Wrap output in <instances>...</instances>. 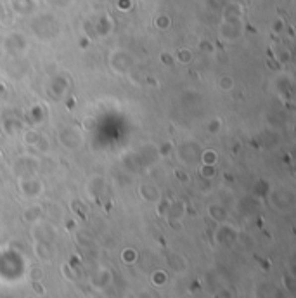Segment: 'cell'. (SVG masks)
Here are the masks:
<instances>
[{"mask_svg":"<svg viewBox=\"0 0 296 298\" xmlns=\"http://www.w3.org/2000/svg\"><path fill=\"white\" fill-rule=\"evenodd\" d=\"M40 134H38L37 130H28L26 134H24V142H26L28 146H37L38 141H40Z\"/></svg>","mask_w":296,"mask_h":298,"instance_id":"cell-1","label":"cell"},{"mask_svg":"<svg viewBox=\"0 0 296 298\" xmlns=\"http://www.w3.org/2000/svg\"><path fill=\"white\" fill-rule=\"evenodd\" d=\"M203 163L205 165H215L217 163V153L213 149H206L205 153L201 154Z\"/></svg>","mask_w":296,"mask_h":298,"instance_id":"cell-2","label":"cell"},{"mask_svg":"<svg viewBox=\"0 0 296 298\" xmlns=\"http://www.w3.org/2000/svg\"><path fill=\"white\" fill-rule=\"evenodd\" d=\"M219 85H220V89L222 91H232V87H234V78L232 77H222L220 78V82H219Z\"/></svg>","mask_w":296,"mask_h":298,"instance_id":"cell-3","label":"cell"},{"mask_svg":"<svg viewBox=\"0 0 296 298\" xmlns=\"http://www.w3.org/2000/svg\"><path fill=\"white\" fill-rule=\"evenodd\" d=\"M178 59H180V63H189V61L192 59L191 56V50H178Z\"/></svg>","mask_w":296,"mask_h":298,"instance_id":"cell-4","label":"cell"},{"mask_svg":"<svg viewBox=\"0 0 296 298\" xmlns=\"http://www.w3.org/2000/svg\"><path fill=\"white\" fill-rule=\"evenodd\" d=\"M83 127L85 128H90V130H92V128H95V120H94V118H85V120H83Z\"/></svg>","mask_w":296,"mask_h":298,"instance_id":"cell-5","label":"cell"},{"mask_svg":"<svg viewBox=\"0 0 296 298\" xmlns=\"http://www.w3.org/2000/svg\"><path fill=\"white\" fill-rule=\"evenodd\" d=\"M220 127V120H213L212 121V125H210V132H213V130H217V128Z\"/></svg>","mask_w":296,"mask_h":298,"instance_id":"cell-6","label":"cell"}]
</instances>
